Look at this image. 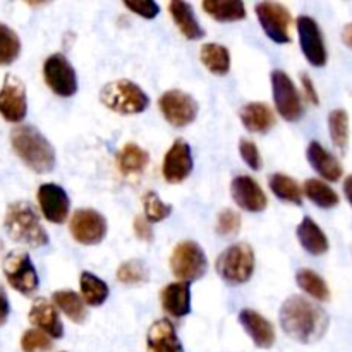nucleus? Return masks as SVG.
<instances>
[{
	"mask_svg": "<svg viewBox=\"0 0 352 352\" xmlns=\"http://www.w3.org/2000/svg\"><path fill=\"white\" fill-rule=\"evenodd\" d=\"M230 192H232L236 205L239 208L246 210V212L258 213L267 208L268 201L263 189L250 175H237V177H234L232 184H230Z\"/></svg>",
	"mask_w": 352,
	"mask_h": 352,
	"instance_id": "f3484780",
	"label": "nucleus"
},
{
	"mask_svg": "<svg viewBox=\"0 0 352 352\" xmlns=\"http://www.w3.org/2000/svg\"><path fill=\"white\" fill-rule=\"evenodd\" d=\"M282 330L301 344H315L327 333L330 320L327 313L315 302L292 296L285 299L280 308Z\"/></svg>",
	"mask_w": 352,
	"mask_h": 352,
	"instance_id": "f257e3e1",
	"label": "nucleus"
},
{
	"mask_svg": "<svg viewBox=\"0 0 352 352\" xmlns=\"http://www.w3.org/2000/svg\"><path fill=\"white\" fill-rule=\"evenodd\" d=\"M133 229L136 237H140L141 241H146V243L153 241V230H151L150 222H148L146 219H143V217H136V219H134Z\"/></svg>",
	"mask_w": 352,
	"mask_h": 352,
	"instance_id": "79ce46f5",
	"label": "nucleus"
},
{
	"mask_svg": "<svg viewBox=\"0 0 352 352\" xmlns=\"http://www.w3.org/2000/svg\"><path fill=\"white\" fill-rule=\"evenodd\" d=\"M117 280L126 285H140L150 280V272L143 261L129 260L122 263L117 270Z\"/></svg>",
	"mask_w": 352,
	"mask_h": 352,
	"instance_id": "c9c22d12",
	"label": "nucleus"
},
{
	"mask_svg": "<svg viewBox=\"0 0 352 352\" xmlns=\"http://www.w3.org/2000/svg\"><path fill=\"white\" fill-rule=\"evenodd\" d=\"M21 54V40L16 31L0 23V65H10Z\"/></svg>",
	"mask_w": 352,
	"mask_h": 352,
	"instance_id": "f704fd0d",
	"label": "nucleus"
},
{
	"mask_svg": "<svg viewBox=\"0 0 352 352\" xmlns=\"http://www.w3.org/2000/svg\"><path fill=\"white\" fill-rule=\"evenodd\" d=\"M150 162V155L134 143H127L117 155V167L124 175L140 174Z\"/></svg>",
	"mask_w": 352,
	"mask_h": 352,
	"instance_id": "bb28decb",
	"label": "nucleus"
},
{
	"mask_svg": "<svg viewBox=\"0 0 352 352\" xmlns=\"http://www.w3.org/2000/svg\"><path fill=\"white\" fill-rule=\"evenodd\" d=\"M28 113L26 86L17 76L7 74L0 89V116L7 122H23Z\"/></svg>",
	"mask_w": 352,
	"mask_h": 352,
	"instance_id": "f8f14e48",
	"label": "nucleus"
},
{
	"mask_svg": "<svg viewBox=\"0 0 352 352\" xmlns=\"http://www.w3.org/2000/svg\"><path fill=\"white\" fill-rule=\"evenodd\" d=\"M239 116L243 120V126L251 133L265 134L275 126L274 110L263 102L248 103L241 109Z\"/></svg>",
	"mask_w": 352,
	"mask_h": 352,
	"instance_id": "5701e85b",
	"label": "nucleus"
},
{
	"mask_svg": "<svg viewBox=\"0 0 352 352\" xmlns=\"http://www.w3.org/2000/svg\"><path fill=\"white\" fill-rule=\"evenodd\" d=\"M168 10H170L174 23L177 24L181 33L188 40H201V38H205V31L199 26L198 19L195 16V10H192V7L188 2L174 0V2L168 3Z\"/></svg>",
	"mask_w": 352,
	"mask_h": 352,
	"instance_id": "b1692460",
	"label": "nucleus"
},
{
	"mask_svg": "<svg viewBox=\"0 0 352 352\" xmlns=\"http://www.w3.org/2000/svg\"><path fill=\"white\" fill-rule=\"evenodd\" d=\"M298 239L306 253L313 254V256H322L329 251V239H327L325 232L309 217H305L298 226Z\"/></svg>",
	"mask_w": 352,
	"mask_h": 352,
	"instance_id": "393cba45",
	"label": "nucleus"
},
{
	"mask_svg": "<svg viewBox=\"0 0 352 352\" xmlns=\"http://www.w3.org/2000/svg\"><path fill=\"white\" fill-rule=\"evenodd\" d=\"M296 282H298V285L306 294H309L316 301L325 302L330 299L329 285L316 272L309 270V268H302V270L296 274Z\"/></svg>",
	"mask_w": 352,
	"mask_h": 352,
	"instance_id": "473e14b6",
	"label": "nucleus"
},
{
	"mask_svg": "<svg viewBox=\"0 0 352 352\" xmlns=\"http://www.w3.org/2000/svg\"><path fill=\"white\" fill-rule=\"evenodd\" d=\"M143 210H144V219L150 223H157L170 217L172 206L167 203L162 201L155 191H148L143 196Z\"/></svg>",
	"mask_w": 352,
	"mask_h": 352,
	"instance_id": "e433bc0d",
	"label": "nucleus"
},
{
	"mask_svg": "<svg viewBox=\"0 0 352 352\" xmlns=\"http://www.w3.org/2000/svg\"><path fill=\"white\" fill-rule=\"evenodd\" d=\"M217 272L223 282L243 285L254 274V253L250 244H234L217 258Z\"/></svg>",
	"mask_w": 352,
	"mask_h": 352,
	"instance_id": "39448f33",
	"label": "nucleus"
},
{
	"mask_svg": "<svg viewBox=\"0 0 352 352\" xmlns=\"http://www.w3.org/2000/svg\"><path fill=\"white\" fill-rule=\"evenodd\" d=\"M296 24H298L299 43H301V50L306 60L315 67H323L327 64L329 54H327L325 41H323L318 23L309 16H299Z\"/></svg>",
	"mask_w": 352,
	"mask_h": 352,
	"instance_id": "4468645a",
	"label": "nucleus"
},
{
	"mask_svg": "<svg viewBox=\"0 0 352 352\" xmlns=\"http://www.w3.org/2000/svg\"><path fill=\"white\" fill-rule=\"evenodd\" d=\"M301 82H302V88H305L306 96H308L309 102L315 103V105H318V103H320V100H318V93H316L315 85H313L311 78H309L308 74H301Z\"/></svg>",
	"mask_w": 352,
	"mask_h": 352,
	"instance_id": "37998d69",
	"label": "nucleus"
},
{
	"mask_svg": "<svg viewBox=\"0 0 352 352\" xmlns=\"http://www.w3.org/2000/svg\"><path fill=\"white\" fill-rule=\"evenodd\" d=\"M124 6H126L131 12L138 14V16L144 17V19H153V17H157V14L160 12V7H158V3L153 2V0H136V2L126 0Z\"/></svg>",
	"mask_w": 352,
	"mask_h": 352,
	"instance_id": "a19ab883",
	"label": "nucleus"
},
{
	"mask_svg": "<svg viewBox=\"0 0 352 352\" xmlns=\"http://www.w3.org/2000/svg\"><path fill=\"white\" fill-rule=\"evenodd\" d=\"M203 65L215 76H226L230 71V54L223 45L205 43L199 50Z\"/></svg>",
	"mask_w": 352,
	"mask_h": 352,
	"instance_id": "cd10ccee",
	"label": "nucleus"
},
{
	"mask_svg": "<svg viewBox=\"0 0 352 352\" xmlns=\"http://www.w3.org/2000/svg\"><path fill=\"white\" fill-rule=\"evenodd\" d=\"M239 153H241V158L246 162L248 167L253 168V170H260L261 164H263V162H261L260 150H258V146L253 143V141L241 140Z\"/></svg>",
	"mask_w": 352,
	"mask_h": 352,
	"instance_id": "ea45409f",
	"label": "nucleus"
},
{
	"mask_svg": "<svg viewBox=\"0 0 352 352\" xmlns=\"http://www.w3.org/2000/svg\"><path fill=\"white\" fill-rule=\"evenodd\" d=\"M342 41H344V45H346V47H349L351 50H352V23L346 24V26H344V30H342Z\"/></svg>",
	"mask_w": 352,
	"mask_h": 352,
	"instance_id": "a18cd8bd",
	"label": "nucleus"
},
{
	"mask_svg": "<svg viewBox=\"0 0 352 352\" xmlns=\"http://www.w3.org/2000/svg\"><path fill=\"white\" fill-rule=\"evenodd\" d=\"M258 21L272 41L278 45L291 43V12L285 6L277 2H260L254 7Z\"/></svg>",
	"mask_w": 352,
	"mask_h": 352,
	"instance_id": "1a4fd4ad",
	"label": "nucleus"
},
{
	"mask_svg": "<svg viewBox=\"0 0 352 352\" xmlns=\"http://www.w3.org/2000/svg\"><path fill=\"white\" fill-rule=\"evenodd\" d=\"M43 78L55 95L67 98L78 91V78H76L74 67L62 54H54L45 60Z\"/></svg>",
	"mask_w": 352,
	"mask_h": 352,
	"instance_id": "9b49d317",
	"label": "nucleus"
},
{
	"mask_svg": "<svg viewBox=\"0 0 352 352\" xmlns=\"http://www.w3.org/2000/svg\"><path fill=\"white\" fill-rule=\"evenodd\" d=\"M172 274L181 282L199 280L208 270L205 251L195 241H182L174 248L170 256Z\"/></svg>",
	"mask_w": 352,
	"mask_h": 352,
	"instance_id": "423d86ee",
	"label": "nucleus"
},
{
	"mask_svg": "<svg viewBox=\"0 0 352 352\" xmlns=\"http://www.w3.org/2000/svg\"><path fill=\"white\" fill-rule=\"evenodd\" d=\"M9 313H10L9 298H7L6 291H3V287L0 285V327L6 325L7 318H9Z\"/></svg>",
	"mask_w": 352,
	"mask_h": 352,
	"instance_id": "c03bdc74",
	"label": "nucleus"
},
{
	"mask_svg": "<svg viewBox=\"0 0 352 352\" xmlns=\"http://www.w3.org/2000/svg\"><path fill=\"white\" fill-rule=\"evenodd\" d=\"M79 287H81L82 301L88 306H102L109 298V285L89 272L79 275Z\"/></svg>",
	"mask_w": 352,
	"mask_h": 352,
	"instance_id": "c756f323",
	"label": "nucleus"
},
{
	"mask_svg": "<svg viewBox=\"0 0 352 352\" xmlns=\"http://www.w3.org/2000/svg\"><path fill=\"white\" fill-rule=\"evenodd\" d=\"M268 186H270L272 192L277 196L278 199L287 203H294V205H302V195L301 186L294 181L292 177L284 174H274L268 179Z\"/></svg>",
	"mask_w": 352,
	"mask_h": 352,
	"instance_id": "2f4dec72",
	"label": "nucleus"
},
{
	"mask_svg": "<svg viewBox=\"0 0 352 352\" xmlns=\"http://www.w3.org/2000/svg\"><path fill=\"white\" fill-rule=\"evenodd\" d=\"M241 229V217L234 210L226 208L217 217V232L222 237L236 236Z\"/></svg>",
	"mask_w": 352,
	"mask_h": 352,
	"instance_id": "58836bf2",
	"label": "nucleus"
},
{
	"mask_svg": "<svg viewBox=\"0 0 352 352\" xmlns=\"http://www.w3.org/2000/svg\"><path fill=\"white\" fill-rule=\"evenodd\" d=\"M2 270L10 287L19 292V294L30 298L38 291L40 278H38L36 268H34L28 253L12 251V253L7 254L6 260H3Z\"/></svg>",
	"mask_w": 352,
	"mask_h": 352,
	"instance_id": "0eeeda50",
	"label": "nucleus"
},
{
	"mask_svg": "<svg viewBox=\"0 0 352 352\" xmlns=\"http://www.w3.org/2000/svg\"><path fill=\"white\" fill-rule=\"evenodd\" d=\"M38 205L48 222L64 223L71 208V199L60 186L48 182L38 188Z\"/></svg>",
	"mask_w": 352,
	"mask_h": 352,
	"instance_id": "2eb2a0df",
	"label": "nucleus"
},
{
	"mask_svg": "<svg viewBox=\"0 0 352 352\" xmlns=\"http://www.w3.org/2000/svg\"><path fill=\"white\" fill-rule=\"evenodd\" d=\"M203 10L220 23H236L246 17V7L241 0H205Z\"/></svg>",
	"mask_w": 352,
	"mask_h": 352,
	"instance_id": "a878e982",
	"label": "nucleus"
},
{
	"mask_svg": "<svg viewBox=\"0 0 352 352\" xmlns=\"http://www.w3.org/2000/svg\"><path fill=\"white\" fill-rule=\"evenodd\" d=\"M344 195H346L347 201H349L352 206V175H349V177L346 179V182H344Z\"/></svg>",
	"mask_w": 352,
	"mask_h": 352,
	"instance_id": "49530a36",
	"label": "nucleus"
},
{
	"mask_svg": "<svg viewBox=\"0 0 352 352\" xmlns=\"http://www.w3.org/2000/svg\"><path fill=\"white\" fill-rule=\"evenodd\" d=\"M100 100L107 109L113 110L116 113H122V116L141 113L150 105L146 93L127 79H119V81H112L103 86L100 91Z\"/></svg>",
	"mask_w": 352,
	"mask_h": 352,
	"instance_id": "20e7f679",
	"label": "nucleus"
},
{
	"mask_svg": "<svg viewBox=\"0 0 352 352\" xmlns=\"http://www.w3.org/2000/svg\"><path fill=\"white\" fill-rule=\"evenodd\" d=\"M270 79L275 107H277L278 113L289 122H298L305 113V107H302L301 95H299L292 79L280 69L272 72Z\"/></svg>",
	"mask_w": 352,
	"mask_h": 352,
	"instance_id": "6e6552de",
	"label": "nucleus"
},
{
	"mask_svg": "<svg viewBox=\"0 0 352 352\" xmlns=\"http://www.w3.org/2000/svg\"><path fill=\"white\" fill-rule=\"evenodd\" d=\"M162 306L165 311L175 318H182L191 313V289L186 282L168 284L160 294Z\"/></svg>",
	"mask_w": 352,
	"mask_h": 352,
	"instance_id": "4be33fe9",
	"label": "nucleus"
},
{
	"mask_svg": "<svg viewBox=\"0 0 352 352\" xmlns=\"http://www.w3.org/2000/svg\"><path fill=\"white\" fill-rule=\"evenodd\" d=\"M306 157H308L309 165L322 175L323 179L330 182H337L342 177V165L340 162L333 157L330 151H327L318 141H311L306 150Z\"/></svg>",
	"mask_w": 352,
	"mask_h": 352,
	"instance_id": "412c9836",
	"label": "nucleus"
},
{
	"mask_svg": "<svg viewBox=\"0 0 352 352\" xmlns=\"http://www.w3.org/2000/svg\"><path fill=\"white\" fill-rule=\"evenodd\" d=\"M329 131L333 146L346 153L349 144V116L344 109H336L329 116Z\"/></svg>",
	"mask_w": 352,
	"mask_h": 352,
	"instance_id": "72a5a7b5",
	"label": "nucleus"
},
{
	"mask_svg": "<svg viewBox=\"0 0 352 352\" xmlns=\"http://www.w3.org/2000/svg\"><path fill=\"white\" fill-rule=\"evenodd\" d=\"M158 107L168 124L174 127H186L198 116V103L181 89H168L158 98Z\"/></svg>",
	"mask_w": 352,
	"mask_h": 352,
	"instance_id": "9d476101",
	"label": "nucleus"
},
{
	"mask_svg": "<svg viewBox=\"0 0 352 352\" xmlns=\"http://www.w3.org/2000/svg\"><path fill=\"white\" fill-rule=\"evenodd\" d=\"M23 352H47L52 349V340L41 330H26L21 337Z\"/></svg>",
	"mask_w": 352,
	"mask_h": 352,
	"instance_id": "4c0bfd02",
	"label": "nucleus"
},
{
	"mask_svg": "<svg viewBox=\"0 0 352 352\" xmlns=\"http://www.w3.org/2000/svg\"><path fill=\"white\" fill-rule=\"evenodd\" d=\"M52 301L54 305L67 316L71 322L74 323H82L86 320V308L85 301L81 299V296L74 291H57L52 296Z\"/></svg>",
	"mask_w": 352,
	"mask_h": 352,
	"instance_id": "c85d7f7f",
	"label": "nucleus"
},
{
	"mask_svg": "<svg viewBox=\"0 0 352 352\" xmlns=\"http://www.w3.org/2000/svg\"><path fill=\"white\" fill-rule=\"evenodd\" d=\"M239 323L246 330L248 336L260 349H270L275 344V329L274 323L268 322L263 315L254 309H243L239 313Z\"/></svg>",
	"mask_w": 352,
	"mask_h": 352,
	"instance_id": "a211bd4d",
	"label": "nucleus"
},
{
	"mask_svg": "<svg viewBox=\"0 0 352 352\" xmlns=\"http://www.w3.org/2000/svg\"><path fill=\"white\" fill-rule=\"evenodd\" d=\"M10 144L28 168L47 174L55 167V150L50 141L33 126H17L10 133Z\"/></svg>",
	"mask_w": 352,
	"mask_h": 352,
	"instance_id": "f03ea898",
	"label": "nucleus"
},
{
	"mask_svg": "<svg viewBox=\"0 0 352 352\" xmlns=\"http://www.w3.org/2000/svg\"><path fill=\"white\" fill-rule=\"evenodd\" d=\"M302 192H305L309 201L315 203L320 208L329 210L339 205V195L327 182L320 181V179H308L305 182Z\"/></svg>",
	"mask_w": 352,
	"mask_h": 352,
	"instance_id": "7c9ffc66",
	"label": "nucleus"
},
{
	"mask_svg": "<svg viewBox=\"0 0 352 352\" xmlns=\"http://www.w3.org/2000/svg\"><path fill=\"white\" fill-rule=\"evenodd\" d=\"M148 352H184L170 320H157L146 336Z\"/></svg>",
	"mask_w": 352,
	"mask_h": 352,
	"instance_id": "aec40b11",
	"label": "nucleus"
},
{
	"mask_svg": "<svg viewBox=\"0 0 352 352\" xmlns=\"http://www.w3.org/2000/svg\"><path fill=\"white\" fill-rule=\"evenodd\" d=\"M3 227L16 243L30 248H43L48 244V234L40 222V217L28 201L10 203L3 217Z\"/></svg>",
	"mask_w": 352,
	"mask_h": 352,
	"instance_id": "7ed1b4c3",
	"label": "nucleus"
},
{
	"mask_svg": "<svg viewBox=\"0 0 352 352\" xmlns=\"http://www.w3.org/2000/svg\"><path fill=\"white\" fill-rule=\"evenodd\" d=\"M30 323L43 333H47L48 337H54V339H60L64 336V325L58 318L57 309L45 298L34 299L33 305H31Z\"/></svg>",
	"mask_w": 352,
	"mask_h": 352,
	"instance_id": "6ab92c4d",
	"label": "nucleus"
},
{
	"mask_svg": "<svg viewBox=\"0 0 352 352\" xmlns=\"http://www.w3.org/2000/svg\"><path fill=\"white\" fill-rule=\"evenodd\" d=\"M71 234L79 244L95 246L100 244L107 236V220L102 213L95 210L82 208L76 210L71 219Z\"/></svg>",
	"mask_w": 352,
	"mask_h": 352,
	"instance_id": "ddd939ff",
	"label": "nucleus"
},
{
	"mask_svg": "<svg viewBox=\"0 0 352 352\" xmlns=\"http://www.w3.org/2000/svg\"><path fill=\"white\" fill-rule=\"evenodd\" d=\"M192 172V155L191 146L184 140L174 141L170 150L167 151L162 165V174L165 181L170 184H179L186 181Z\"/></svg>",
	"mask_w": 352,
	"mask_h": 352,
	"instance_id": "dca6fc26",
	"label": "nucleus"
}]
</instances>
